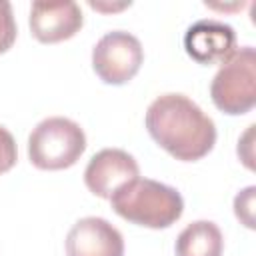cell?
Returning <instances> with one entry per match:
<instances>
[{
    "instance_id": "5bb4252c",
    "label": "cell",
    "mask_w": 256,
    "mask_h": 256,
    "mask_svg": "<svg viewBox=\"0 0 256 256\" xmlns=\"http://www.w3.org/2000/svg\"><path fill=\"white\" fill-rule=\"evenodd\" d=\"M90 6H92V8H96V10H108V8H110V6H108V8H100V6H94L92 2H90ZM124 6H130V2H128V4H120V6H112V10H114V8H116V10H120V8H124Z\"/></svg>"
},
{
    "instance_id": "6da1fadb",
    "label": "cell",
    "mask_w": 256,
    "mask_h": 256,
    "mask_svg": "<svg viewBox=\"0 0 256 256\" xmlns=\"http://www.w3.org/2000/svg\"><path fill=\"white\" fill-rule=\"evenodd\" d=\"M152 140L182 162L204 158L216 144L214 120L184 94H162L146 110Z\"/></svg>"
},
{
    "instance_id": "30bf717a",
    "label": "cell",
    "mask_w": 256,
    "mask_h": 256,
    "mask_svg": "<svg viewBox=\"0 0 256 256\" xmlns=\"http://www.w3.org/2000/svg\"><path fill=\"white\" fill-rule=\"evenodd\" d=\"M224 238L220 228L210 220L188 224L176 238V256H222Z\"/></svg>"
},
{
    "instance_id": "52a82bcc",
    "label": "cell",
    "mask_w": 256,
    "mask_h": 256,
    "mask_svg": "<svg viewBox=\"0 0 256 256\" xmlns=\"http://www.w3.org/2000/svg\"><path fill=\"white\" fill-rule=\"evenodd\" d=\"M30 32L38 42L54 44L72 38L84 24L82 10L76 2H44L36 0L30 6Z\"/></svg>"
},
{
    "instance_id": "277c9868",
    "label": "cell",
    "mask_w": 256,
    "mask_h": 256,
    "mask_svg": "<svg viewBox=\"0 0 256 256\" xmlns=\"http://www.w3.org/2000/svg\"><path fill=\"white\" fill-rule=\"evenodd\" d=\"M214 106L230 116L246 114L256 104V50L242 46L220 64L210 84Z\"/></svg>"
},
{
    "instance_id": "4fadbf2b",
    "label": "cell",
    "mask_w": 256,
    "mask_h": 256,
    "mask_svg": "<svg viewBox=\"0 0 256 256\" xmlns=\"http://www.w3.org/2000/svg\"><path fill=\"white\" fill-rule=\"evenodd\" d=\"M18 160V148H16V140L14 136L0 126V174L8 172Z\"/></svg>"
},
{
    "instance_id": "8992f818",
    "label": "cell",
    "mask_w": 256,
    "mask_h": 256,
    "mask_svg": "<svg viewBox=\"0 0 256 256\" xmlns=\"http://www.w3.org/2000/svg\"><path fill=\"white\" fill-rule=\"evenodd\" d=\"M138 176L140 168L132 154L120 148H104L90 158L84 170V184L98 198L110 200L116 190Z\"/></svg>"
},
{
    "instance_id": "8fae6325",
    "label": "cell",
    "mask_w": 256,
    "mask_h": 256,
    "mask_svg": "<svg viewBox=\"0 0 256 256\" xmlns=\"http://www.w3.org/2000/svg\"><path fill=\"white\" fill-rule=\"evenodd\" d=\"M16 40V20L12 14V4L0 0V54L8 52Z\"/></svg>"
},
{
    "instance_id": "5b68a950",
    "label": "cell",
    "mask_w": 256,
    "mask_h": 256,
    "mask_svg": "<svg viewBox=\"0 0 256 256\" xmlns=\"http://www.w3.org/2000/svg\"><path fill=\"white\" fill-rule=\"evenodd\" d=\"M144 60L140 40L124 30H112L104 34L92 48V68L96 76L112 86L132 80Z\"/></svg>"
},
{
    "instance_id": "9c48e42d",
    "label": "cell",
    "mask_w": 256,
    "mask_h": 256,
    "mask_svg": "<svg viewBox=\"0 0 256 256\" xmlns=\"http://www.w3.org/2000/svg\"><path fill=\"white\" fill-rule=\"evenodd\" d=\"M184 48L198 64H222L236 50V32L218 20H198L186 30Z\"/></svg>"
},
{
    "instance_id": "7a4b0ae2",
    "label": "cell",
    "mask_w": 256,
    "mask_h": 256,
    "mask_svg": "<svg viewBox=\"0 0 256 256\" xmlns=\"http://www.w3.org/2000/svg\"><path fill=\"white\" fill-rule=\"evenodd\" d=\"M110 204L120 218L154 230L172 226L184 212V200L176 188L140 176L116 190Z\"/></svg>"
},
{
    "instance_id": "3957f363",
    "label": "cell",
    "mask_w": 256,
    "mask_h": 256,
    "mask_svg": "<svg viewBox=\"0 0 256 256\" xmlns=\"http://www.w3.org/2000/svg\"><path fill=\"white\" fill-rule=\"evenodd\" d=\"M86 150V134L70 118L50 116L36 124L28 136V158L40 170L74 166Z\"/></svg>"
},
{
    "instance_id": "7c38bea8",
    "label": "cell",
    "mask_w": 256,
    "mask_h": 256,
    "mask_svg": "<svg viewBox=\"0 0 256 256\" xmlns=\"http://www.w3.org/2000/svg\"><path fill=\"white\" fill-rule=\"evenodd\" d=\"M254 194L256 186H248L234 198V214L246 228H254Z\"/></svg>"
},
{
    "instance_id": "ba28073f",
    "label": "cell",
    "mask_w": 256,
    "mask_h": 256,
    "mask_svg": "<svg viewBox=\"0 0 256 256\" xmlns=\"http://www.w3.org/2000/svg\"><path fill=\"white\" fill-rule=\"evenodd\" d=\"M66 256H124V238L108 220L86 216L68 230Z\"/></svg>"
}]
</instances>
